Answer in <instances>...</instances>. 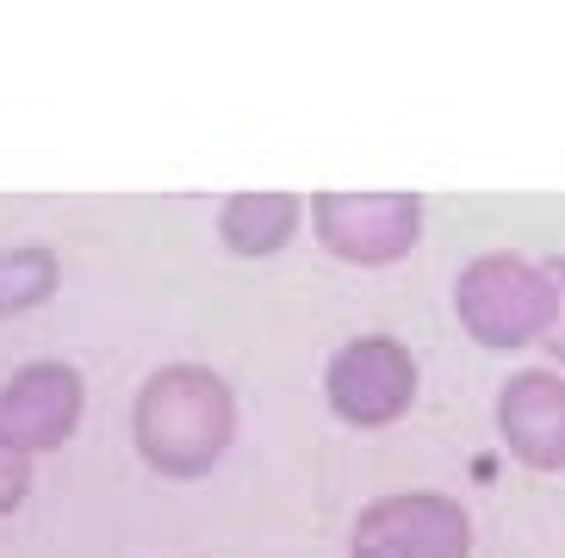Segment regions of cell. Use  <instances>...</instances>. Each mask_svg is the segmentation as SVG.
I'll return each instance as SVG.
<instances>
[{"label": "cell", "instance_id": "obj_11", "mask_svg": "<svg viewBox=\"0 0 565 558\" xmlns=\"http://www.w3.org/2000/svg\"><path fill=\"white\" fill-rule=\"evenodd\" d=\"M547 267H553V286H559V316H553V335L541 347H547V361L565 373V255H547Z\"/></svg>", "mask_w": 565, "mask_h": 558}, {"label": "cell", "instance_id": "obj_9", "mask_svg": "<svg viewBox=\"0 0 565 558\" xmlns=\"http://www.w3.org/2000/svg\"><path fill=\"white\" fill-rule=\"evenodd\" d=\"M56 286H63V255L44 243H13L0 248V323L19 311H38L51 304Z\"/></svg>", "mask_w": 565, "mask_h": 558}, {"label": "cell", "instance_id": "obj_6", "mask_svg": "<svg viewBox=\"0 0 565 558\" xmlns=\"http://www.w3.org/2000/svg\"><path fill=\"white\" fill-rule=\"evenodd\" d=\"M87 416V378L68 361H25L0 378V434L25 453L44 460L56 447L75 441Z\"/></svg>", "mask_w": 565, "mask_h": 558}, {"label": "cell", "instance_id": "obj_5", "mask_svg": "<svg viewBox=\"0 0 565 558\" xmlns=\"http://www.w3.org/2000/svg\"><path fill=\"white\" fill-rule=\"evenodd\" d=\"M472 515L448 491H385L349 522V558H472Z\"/></svg>", "mask_w": 565, "mask_h": 558}, {"label": "cell", "instance_id": "obj_8", "mask_svg": "<svg viewBox=\"0 0 565 558\" xmlns=\"http://www.w3.org/2000/svg\"><path fill=\"white\" fill-rule=\"evenodd\" d=\"M217 243L236 261H274L299 243V230L311 224L305 217L299 193H274V186H255V193H224L217 198Z\"/></svg>", "mask_w": 565, "mask_h": 558}, {"label": "cell", "instance_id": "obj_7", "mask_svg": "<svg viewBox=\"0 0 565 558\" xmlns=\"http://www.w3.org/2000/svg\"><path fill=\"white\" fill-rule=\"evenodd\" d=\"M491 422H498V441L515 465H529L541 477L565 472V373L559 366H515L498 385Z\"/></svg>", "mask_w": 565, "mask_h": 558}, {"label": "cell", "instance_id": "obj_2", "mask_svg": "<svg viewBox=\"0 0 565 558\" xmlns=\"http://www.w3.org/2000/svg\"><path fill=\"white\" fill-rule=\"evenodd\" d=\"M448 298L454 323L484 354H529L553 335V316H559V286H553L547 255H522V248L466 255Z\"/></svg>", "mask_w": 565, "mask_h": 558}, {"label": "cell", "instance_id": "obj_3", "mask_svg": "<svg viewBox=\"0 0 565 558\" xmlns=\"http://www.w3.org/2000/svg\"><path fill=\"white\" fill-rule=\"evenodd\" d=\"M416 391H423V366L392 329H361L335 342V354L323 361V410L354 434L398 428L416 410Z\"/></svg>", "mask_w": 565, "mask_h": 558}, {"label": "cell", "instance_id": "obj_4", "mask_svg": "<svg viewBox=\"0 0 565 558\" xmlns=\"http://www.w3.org/2000/svg\"><path fill=\"white\" fill-rule=\"evenodd\" d=\"M305 230L317 236V248L342 267H366V273H380V267H398L416 255L423 243V224H429V198L423 193H323L305 198Z\"/></svg>", "mask_w": 565, "mask_h": 558}, {"label": "cell", "instance_id": "obj_10", "mask_svg": "<svg viewBox=\"0 0 565 558\" xmlns=\"http://www.w3.org/2000/svg\"><path fill=\"white\" fill-rule=\"evenodd\" d=\"M32 477H38V460H25V453H19L7 434H0V522L25 509V496H32Z\"/></svg>", "mask_w": 565, "mask_h": 558}, {"label": "cell", "instance_id": "obj_1", "mask_svg": "<svg viewBox=\"0 0 565 558\" xmlns=\"http://www.w3.org/2000/svg\"><path fill=\"white\" fill-rule=\"evenodd\" d=\"M236 385L205 361H162L131 397V447L168 484H200L236 447Z\"/></svg>", "mask_w": 565, "mask_h": 558}]
</instances>
